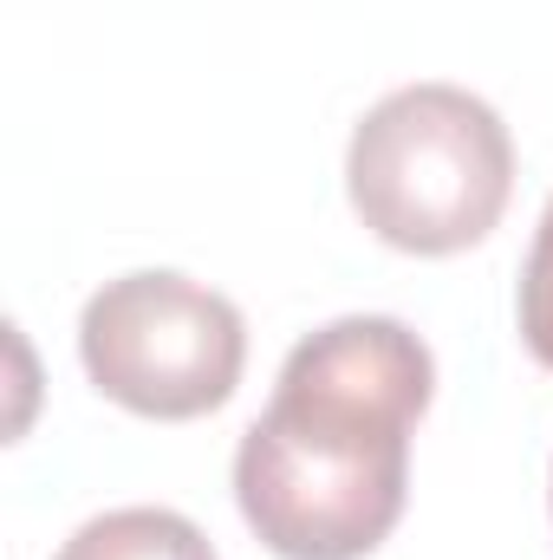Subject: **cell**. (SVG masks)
I'll use <instances>...</instances> for the list:
<instances>
[{
  "instance_id": "cell-1",
  "label": "cell",
  "mask_w": 553,
  "mask_h": 560,
  "mask_svg": "<svg viewBox=\"0 0 553 560\" xmlns=\"http://www.w3.org/2000/svg\"><path fill=\"white\" fill-rule=\"evenodd\" d=\"M430 392L436 359L404 319L352 313L306 332L235 450V502L255 541L280 560L372 555L404 515Z\"/></svg>"
},
{
  "instance_id": "cell-2",
  "label": "cell",
  "mask_w": 553,
  "mask_h": 560,
  "mask_svg": "<svg viewBox=\"0 0 553 560\" xmlns=\"http://www.w3.org/2000/svg\"><path fill=\"white\" fill-rule=\"evenodd\" d=\"M345 196L385 248L462 255L515 196V138L495 105L462 85H404L358 118Z\"/></svg>"
},
{
  "instance_id": "cell-3",
  "label": "cell",
  "mask_w": 553,
  "mask_h": 560,
  "mask_svg": "<svg viewBox=\"0 0 553 560\" xmlns=\"http://www.w3.org/2000/svg\"><path fill=\"white\" fill-rule=\"evenodd\" d=\"M85 378L156 423L209 418L235 398L248 365V319L228 293L169 268L105 280L79 313Z\"/></svg>"
},
{
  "instance_id": "cell-4",
  "label": "cell",
  "mask_w": 553,
  "mask_h": 560,
  "mask_svg": "<svg viewBox=\"0 0 553 560\" xmlns=\"http://www.w3.org/2000/svg\"><path fill=\"white\" fill-rule=\"evenodd\" d=\"M52 560H215V541L176 509H105Z\"/></svg>"
},
{
  "instance_id": "cell-5",
  "label": "cell",
  "mask_w": 553,
  "mask_h": 560,
  "mask_svg": "<svg viewBox=\"0 0 553 560\" xmlns=\"http://www.w3.org/2000/svg\"><path fill=\"white\" fill-rule=\"evenodd\" d=\"M515 313H521L528 352L553 372V202H548V215H541V229H534L528 261H521V300H515Z\"/></svg>"
}]
</instances>
